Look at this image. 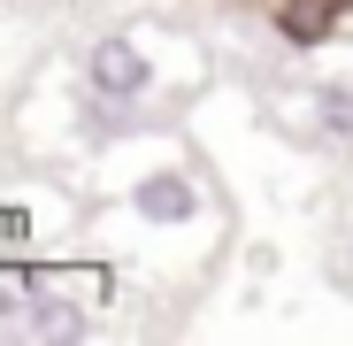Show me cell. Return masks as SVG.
Segmentation results:
<instances>
[{"instance_id":"obj_4","label":"cell","mask_w":353,"mask_h":346,"mask_svg":"<svg viewBox=\"0 0 353 346\" xmlns=\"http://www.w3.org/2000/svg\"><path fill=\"white\" fill-rule=\"evenodd\" d=\"M345 8H353V0H276V31L292 46H315V39H330L345 23Z\"/></svg>"},{"instance_id":"obj_3","label":"cell","mask_w":353,"mask_h":346,"mask_svg":"<svg viewBox=\"0 0 353 346\" xmlns=\"http://www.w3.org/2000/svg\"><path fill=\"white\" fill-rule=\"evenodd\" d=\"M131 208H139L146 223H192V215H200V185L185 177V169H154V177L131 193Z\"/></svg>"},{"instance_id":"obj_2","label":"cell","mask_w":353,"mask_h":346,"mask_svg":"<svg viewBox=\"0 0 353 346\" xmlns=\"http://www.w3.org/2000/svg\"><path fill=\"white\" fill-rule=\"evenodd\" d=\"M154 85V62L131 46V39H100L92 54H85V93L92 100H108V108H131L139 93Z\"/></svg>"},{"instance_id":"obj_5","label":"cell","mask_w":353,"mask_h":346,"mask_svg":"<svg viewBox=\"0 0 353 346\" xmlns=\"http://www.w3.org/2000/svg\"><path fill=\"white\" fill-rule=\"evenodd\" d=\"M315 131L330 139V146H353V85H315Z\"/></svg>"},{"instance_id":"obj_1","label":"cell","mask_w":353,"mask_h":346,"mask_svg":"<svg viewBox=\"0 0 353 346\" xmlns=\"http://www.w3.org/2000/svg\"><path fill=\"white\" fill-rule=\"evenodd\" d=\"M0 331H16V338H77L85 331V308L62 300L46 277H0Z\"/></svg>"}]
</instances>
